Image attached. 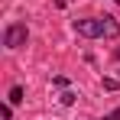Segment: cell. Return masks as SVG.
Masks as SVG:
<instances>
[{"instance_id": "3", "label": "cell", "mask_w": 120, "mask_h": 120, "mask_svg": "<svg viewBox=\"0 0 120 120\" xmlns=\"http://www.w3.org/2000/svg\"><path fill=\"white\" fill-rule=\"evenodd\" d=\"M20 101H23V88H20V84H16V88L10 91V104H20Z\"/></svg>"}, {"instance_id": "5", "label": "cell", "mask_w": 120, "mask_h": 120, "mask_svg": "<svg viewBox=\"0 0 120 120\" xmlns=\"http://www.w3.org/2000/svg\"><path fill=\"white\" fill-rule=\"evenodd\" d=\"M114 55H117V59H120V49H117V52H114Z\"/></svg>"}, {"instance_id": "2", "label": "cell", "mask_w": 120, "mask_h": 120, "mask_svg": "<svg viewBox=\"0 0 120 120\" xmlns=\"http://www.w3.org/2000/svg\"><path fill=\"white\" fill-rule=\"evenodd\" d=\"M26 39H29L26 23H10V26H7V33H3V45H7V49H20Z\"/></svg>"}, {"instance_id": "4", "label": "cell", "mask_w": 120, "mask_h": 120, "mask_svg": "<svg viewBox=\"0 0 120 120\" xmlns=\"http://www.w3.org/2000/svg\"><path fill=\"white\" fill-rule=\"evenodd\" d=\"M101 120H120V107H117V110H110L107 117H101Z\"/></svg>"}, {"instance_id": "1", "label": "cell", "mask_w": 120, "mask_h": 120, "mask_svg": "<svg viewBox=\"0 0 120 120\" xmlns=\"http://www.w3.org/2000/svg\"><path fill=\"white\" fill-rule=\"evenodd\" d=\"M75 33L84 39H104V36H117L120 23L114 16H88V20H75Z\"/></svg>"}, {"instance_id": "6", "label": "cell", "mask_w": 120, "mask_h": 120, "mask_svg": "<svg viewBox=\"0 0 120 120\" xmlns=\"http://www.w3.org/2000/svg\"><path fill=\"white\" fill-rule=\"evenodd\" d=\"M114 3H120V0H114Z\"/></svg>"}]
</instances>
